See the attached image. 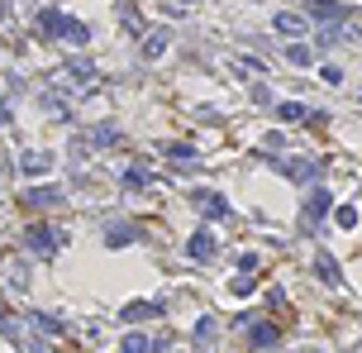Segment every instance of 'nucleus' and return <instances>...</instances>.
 I'll use <instances>...</instances> for the list:
<instances>
[{"label":"nucleus","instance_id":"f257e3e1","mask_svg":"<svg viewBox=\"0 0 362 353\" xmlns=\"http://www.w3.org/2000/svg\"><path fill=\"white\" fill-rule=\"evenodd\" d=\"M43 34H48V38H72V43H86V38H91V29H86V24L67 20V15H57V10L43 15Z\"/></svg>","mask_w":362,"mask_h":353},{"label":"nucleus","instance_id":"f03ea898","mask_svg":"<svg viewBox=\"0 0 362 353\" xmlns=\"http://www.w3.org/2000/svg\"><path fill=\"white\" fill-rule=\"evenodd\" d=\"M24 248H29V253H38V258H52V253L62 248V234H57L52 224H34V229L24 234Z\"/></svg>","mask_w":362,"mask_h":353},{"label":"nucleus","instance_id":"7ed1b4c3","mask_svg":"<svg viewBox=\"0 0 362 353\" xmlns=\"http://www.w3.org/2000/svg\"><path fill=\"white\" fill-rule=\"evenodd\" d=\"M243 339H248V349H272V344H277V339H282V329L272 325V320H258V325H248V320H243Z\"/></svg>","mask_w":362,"mask_h":353},{"label":"nucleus","instance_id":"20e7f679","mask_svg":"<svg viewBox=\"0 0 362 353\" xmlns=\"http://www.w3.org/2000/svg\"><path fill=\"white\" fill-rule=\"evenodd\" d=\"M186 253H191L196 263H205V258L219 253V244H215V234H210V229H196V234H191V244H186Z\"/></svg>","mask_w":362,"mask_h":353},{"label":"nucleus","instance_id":"39448f33","mask_svg":"<svg viewBox=\"0 0 362 353\" xmlns=\"http://www.w3.org/2000/svg\"><path fill=\"white\" fill-rule=\"evenodd\" d=\"M282 172L291 182H314V177H319V163H314V158H286Z\"/></svg>","mask_w":362,"mask_h":353},{"label":"nucleus","instance_id":"423d86ee","mask_svg":"<svg viewBox=\"0 0 362 353\" xmlns=\"http://www.w3.org/2000/svg\"><path fill=\"white\" fill-rule=\"evenodd\" d=\"M191 201H196L210 219H229V201H224V196H215V191H196Z\"/></svg>","mask_w":362,"mask_h":353},{"label":"nucleus","instance_id":"0eeeda50","mask_svg":"<svg viewBox=\"0 0 362 353\" xmlns=\"http://www.w3.org/2000/svg\"><path fill=\"white\" fill-rule=\"evenodd\" d=\"M314 272H319V282H329L334 291H343V268L334 263V253H319V258H314Z\"/></svg>","mask_w":362,"mask_h":353},{"label":"nucleus","instance_id":"6e6552de","mask_svg":"<svg viewBox=\"0 0 362 353\" xmlns=\"http://www.w3.org/2000/svg\"><path fill=\"white\" fill-rule=\"evenodd\" d=\"M153 315H162V301H129V305H124V320H129V325L153 320Z\"/></svg>","mask_w":362,"mask_h":353},{"label":"nucleus","instance_id":"1a4fd4ad","mask_svg":"<svg viewBox=\"0 0 362 353\" xmlns=\"http://www.w3.org/2000/svg\"><path fill=\"white\" fill-rule=\"evenodd\" d=\"M62 201V187H34V191H24V206H57Z\"/></svg>","mask_w":362,"mask_h":353},{"label":"nucleus","instance_id":"9d476101","mask_svg":"<svg viewBox=\"0 0 362 353\" xmlns=\"http://www.w3.org/2000/svg\"><path fill=\"white\" fill-rule=\"evenodd\" d=\"M324 210H329V191H314L310 201H305V224H319Z\"/></svg>","mask_w":362,"mask_h":353},{"label":"nucleus","instance_id":"9b49d317","mask_svg":"<svg viewBox=\"0 0 362 353\" xmlns=\"http://www.w3.org/2000/svg\"><path fill=\"white\" fill-rule=\"evenodd\" d=\"M310 15L314 20H348V10L334 5V0H310Z\"/></svg>","mask_w":362,"mask_h":353},{"label":"nucleus","instance_id":"f8f14e48","mask_svg":"<svg viewBox=\"0 0 362 353\" xmlns=\"http://www.w3.org/2000/svg\"><path fill=\"white\" fill-rule=\"evenodd\" d=\"M48 167H52L48 153H29V158H20V172H24V177H38V172H48Z\"/></svg>","mask_w":362,"mask_h":353},{"label":"nucleus","instance_id":"ddd939ff","mask_svg":"<svg viewBox=\"0 0 362 353\" xmlns=\"http://www.w3.org/2000/svg\"><path fill=\"white\" fill-rule=\"evenodd\" d=\"M153 349H157V344H153V339H148V334H138V329H133L129 339L120 344V353H153Z\"/></svg>","mask_w":362,"mask_h":353},{"label":"nucleus","instance_id":"4468645a","mask_svg":"<svg viewBox=\"0 0 362 353\" xmlns=\"http://www.w3.org/2000/svg\"><path fill=\"white\" fill-rule=\"evenodd\" d=\"M115 134H120L115 124H101V129H91V143H96V148H110V143H115Z\"/></svg>","mask_w":362,"mask_h":353},{"label":"nucleus","instance_id":"2eb2a0df","mask_svg":"<svg viewBox=\"0 0 362 353\" xmlns=\"http://www.w3.org/2000/svg\"><path fill=\"white\" fill-rule=\"evenodd\" d=\"M34 329H38V334H62V320H52V315H34Z\"/></svg>","mask_w":362,"mask_h":353},{"label":"nucleus","instance_id":"dca6fc26","mask_svg":"<svg viewBox=\"0 0 362 353\" xmlns=\"http://www.w3.org/2000/svg\"><path fill=\"white\" fill-rule=\"evenodd\" d=\"M129 239H133V229H129V224H115V229H110V234H105V244H110V248L129 244Z\"/></svg>","mask_w":362,"mask_h":353},{"label":"nucleus","instance_id":"f3484780","mask_svg":"<svg viewBox=\"0 0 362 353\" xmlns=\"http://www.w3.org/2000/svg\"><path fill=\"white\" fill-rule=\"evenodd\" d=\"M277 34H305V24L296 15H277Z\"/></svg>","mask_w":362,"mask_h":353},{"label":"nucleus","instance_id":"a211bd4d","mask_svg":"<svg viewBox=\"0 0 362 353\" xmlns=\"http://www.w3.org/2000/svg\"><path fill=\"white\" fill-rule=\"evenodd\" d=\"M277 115L296 124V120H305V106H296V101H282V106H277Z\"/></svg>","mask_w":362,"mask_h":353},{"label":"nucleus","instance_id":"6ab92c4d","mask_svg":"<svg viewBox=\"0 0 362 353\" xmlns=\"http://www.w3.org/2000/svg\"><path fill=\"white\" fill-rule=\"evenodd\" d=\"M210 339H215V320H210V315H205V320L196 325V349H205Z\"/></svg>","mask_w":362,"mask_h":353},{"label":"nucleus","instance_id":"aec40b11","mask_svg":"<svg viewBox=\"0 0 362 353\" xmlns=\"http://www.w3.org/2000/svg\"><path fill=\"white\" fill-rule=\"evenodd\" d=\"M124 187H148V167H129L124 172Z\"/></svg>","mask_w":362,"mask_h":353},{"label":"nucleus","instance_id":"412c9836","mask_svg":"<svg viewBox=\"0 0 362 353\" xmlns=\"http://www.w3.org/2000/svg\"><path fill=\"white\" fill-rule=\"evenodd\" d=\"M334 215H338V224H343V229H353V224H358V210H353V206H338Z\"/></svg>","mask_w":362,"mask_h":353},{"label":"nucleus","instance_id":"4be33fe9","mask_svg":"<svg viewBox=\"0 0 362 353\" xmlns=\"http://www.w3.org/2000/svg\"><path fill=\"white\" fill-rule=\"evenodd\" d=\"M167 153H172V158H196V148H191V143H172Z\"/></svg>","mask_w":362,"mask_h":353},{"label":"nucleus","instance_id":"5701e85b","mask_svg":"<svg viewBox=\"0 0 362 353\" xmlns=\"http://www.w3.org/2000/svg\"><path fill=\"white\" fill-rule=\"evenodd\" d=\"M238 272H258V253H243V258H238Z\"/></svg>","mask_w":362,"mask_h":353},{"label":"nucleus","instance_id":"b1692460","mask_svg":"<svg viewBox=\"0 0 362 353\" xmlns=\"http://www.w3.org/2000/svg\"><path fill=\"white\" fill-rule=\"evenodd\" d=\"M5 120H10V110H5V106H0V124H5Z\"/></svg>","mask_w":362,"mask_h":353}]
</instances>
